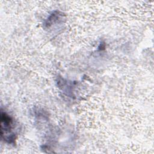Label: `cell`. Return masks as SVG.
I'll return each instance as SVG.
<instances>
[{
	"label": "cell",
	"instance_id": "cell-1",
	"mask_svg": "<svg viewBox=\"0 0 154 154\" xmlns=\"http://www.w3.org/2000/svg\"><path fill=\"white\" fill-rule=\"evenodd\" d=\"M1 138L9 144H14L16 134L14 119L2 109L1 111Z\"/></svg>",
	"mask_w": 154,
	"mask_h": 154
},
{
	"label": "cell",
	"instance_id": "cell-2",
	"mask_svg": "<svg viewBox=\"0 0 154 154\" xmlns=\"http://www.w3.org/2000/svg\"><path fill=\"white\" fill-rule=\"evenodd\" d=\"M63 17V14L59 11H54L48 17L44 22V26L49 28L52 25H54L57 22Z\"/></svg>",
	"mask_w": 154,
	"mask_h": 154
}]
</instances>
